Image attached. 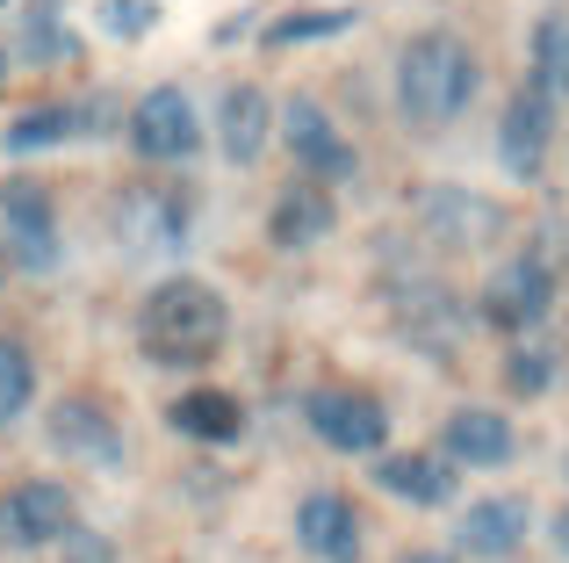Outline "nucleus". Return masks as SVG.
<instances>
[{"instance_id": "nucleus-8", "label": "nucleus", "mask_w": 569, "mask_h": 563, "mask_svg": "<svg viewBox=\"0 0 569 563\" xmlns=\"http://www.w3.org/2000/svg\"><path fill=\"white\" fill-rule=\"evenodd\" d=\"M548 304H556V275H548V260H541V254L505 260V268L490 275V289H483L490 325H505V333H527V325H541V318H548Z\"/></svg>"}, {"instance_id": "nucleus-10", "label": "nucleus", "mask_w": 569, "mask_h": 563, "mask_svg": "<svg viewBox=\"0 0 569 563\" xmlns=\"http://www.w3.org/2000/svg\"><path fill=\"white\" fill-rule=\"evenodd\" d=\"M51 448L66 463H94V470H123V426L109 419L101 397H66L51 412Z\"/></svg>"}, {"instance_id": "nucleus-5", "label": "nucleus", "mask_w": 569, "mask_h": 563, "mask_svg": "<svg viewBox=\"0 0 569 563\" xmlns=\"http://www.w3.org/2000/svg\"><path fill=\"white\" fill-rule=\"evenodd\" d=\"M130 145L144 159H194L202 152V116H194L188 87H152V95L130 109Z\"/></svg>"}, {"instance_id": "nucleus-19", "label": "nucleus", "mask_w": 569, "mask_h": 563, "mask_svg": "<svg viewBox=\"0 0 569 563\" xmlns=\"http://www.w3.org/2000/svg\"><path fill=\"white\" fill-rule=\"evenodd\" d=\"M167 419L181 426V434H194V441H238V434H246V405L223 397V391H188Z\"/></svg>"}, {"instance_id": "nucleus-21", "label": "nucleus", "mask_w": 569, "mask_h": 563, "mask_svg": "<svg viewBox=\"0 0 569 563\" xmlns=\"http://www.w3.org/2000/svg\"><path fill=\"white\" fill-rule=\"evenodd\" d=\"M37 397V362H29L22 339H0V426H14Z\"/></svg>"}, {"instance_id": "nucleus-24", "label": "nucleus", "mask_w": 569, "mask_h": 563, "mask_svg": "<svg viewBox=\"0 0 569 563\" xmlns=\"http://www.w3.org/2000/svg\"><path fill=\"white\" fill-rule=\"evenodd\" d=\"M159 22V0H101V29L109 37H144Z\"/></svg>"}, {"instance_id": "nucleus-17", "label": "nucleus", "mask_w": 569, "mask_h": 563, "mask_svg": "<svg viewBox=\"0 0 569 563\" xmlns=\"http://www.w3.org/2000/svg\"><path fill=\"white\" fill-rule=\"evenodd\" d=\"M376 484L411 498V506H447L455 498V463H440V455H382Z\"/></svg>"}, {"instance_id": "nucleus-11", "label": "nucleus", "mask_w": 569, "mask_h": 563, "mask_svg": "<svg viewBox=\"0 0 569 563\" xmlns=\"http://www.w3.org/2000/svg\"><path fill=\"white\" fill-rule=\"evenodd\" d=\"M548 138H556V101H548L541 87H519L512 109L498 116V159H505V174L533 181L541 159H548Z\"/></svg>"}, {"instance_id": "nucleus-16", "label": "nucleus", "mask_w": 569, "mask_h": 563, "mask_svg": "<svg viewBox=\"0 0 569 563\" xmlns=\"http://www.w3.org/2000/svg\"><path fill=\"white\" fill-rule=\"evenodd\" d=\"M325 231H332V196H325L318 181L281 188L274 217H267V239H274V246H318Z\"/></svg>"}, {"instance_id": "nucleus-1", "label": "nucleus", "mask_w": 569, "mask_h": 563, "mask_svg": "<svg viewBox=\"0 0 569 563\" xmlns=\"http://www.w3.org/2000/svg\"><path fill=\"white\" fill-rule=\"evenodd\" d=\"M476 51L461 37H447V29H426V37H411L397 51V109L411 116L418 130H440L455 124L461 109L476 101Z\"/></svg>"}, {"instance_id": "nucleus-3", "label": "nucleus", "mask_w": 569, "mask_h": 563, "mask_svg": "<svg viewBox=\"0 0 569 563\" xmlns=\"http://www.w3.org/2000/svg\"><path fill=\"white\" fill-rule=\"evenodd\" d=\"M72 521H80V506H72V492L66 484H51V477H29V484H14L8 498H0V550H51V542H66L72 535Z\"/></svg>"}, {"instance_id": "nucleus-25", "label": "nucleus", "mask_w": 569, "mask_h": 563, "mask_svg": "<svg viewBox=\"0 0 569 563\" xmlns=\"http://www.w3.org/2000/svg\"><path fill=\"white\" fill-rule=\"evenodd\" d=\"M548 376H556V347H519L512 354V383L519 391H541Z\"/></svg>"}, {"instance_id": "nucleus-23", "label": "nucleus", "mask_w": 569, "mask_h": 563, "mask_svg": "<svg viewBox=\"0 0 569 563\" xmlns=\"http://www.w3.org/2000/svg\"><path fill=\"white\" fill-rule=\"evenodd\" d=\"M339 29H353V8H310V14H281V22H267V43H318V37H339Z\"/></svg>"}, {"instance_id": "nucleus-6", "label": "nucleus", "mask_w": 569, "mask_h": 563, "mask_svg": "<svg viewBox=\"0 0 569 563\" xmlns=\"http://www.w3.org/2000/svg\"><path fill=\"white\" fill-rule=\"evenodd\" d=\"M303 412L318 426V441L339 455H382V441H389V412L368 391H318Z\"/></svg>"}, {"instance_id": "nucleus-22", "label": "nucleus", "mask_w": 569, "mask_h": 563, "mask_svg": "<svg viewBox=\"0 0 569 563\" xmlns=\"http://www.w3.org/2000/svg\"><path fill=\"white\" fill-rule=\"evenodd\" d=\"M72 130H80V116L72 109H29V116H14L8 124V152L22 159V152H51V145H66Z\"/></svg>"}, {"instance_id": "nucleus-2", "label": "nucleus", "mask_w": 569, "mask_h": 563, "mask_svg": "<svg viewBox=\"0 0 569 563\" xmlns=\"http://www.w3.org/2000/svg\"><path fill=\"white\" fill-rule=\"evenodd\" d=\"M231 333V310L202 275H167L138 310V339L152 362H209Z\"/></svg>"}, {"instance_id": "nucleus-26", "label": "nucleus", "mask_w": 569, "mask_h": 563, "mask_svg": "<svg viewBox=\"0 0 569 563\" xmlns=\"http://www.w3.org/2000/svg\"><path fill=\"white\" fill-rule=\"evenodd\" d=\"M397 563H455L447 550H411V556H397Z\"/></svg>"}, {"instance_id": "nucleus-27", "label": "nucleus", "mask_w": 569, "mask_h": 563, "mask_svg": "<svg viewBox=\"0 0 569 563\" xmlns=\"http://www.w3.org/2000/svg\"><path fill=\"white\" fill-rule=\"evenodd\" d=\"M556 550H562V556H569V506H562V513H556Z\"/></svg>"}, {"instance_id": "nucleus-9", "label": "nucleus", "mask_w": 569, "mask_h": 563, "mask_svg": "<svg viewBox=\"0 0 569 563\" xmlns=\"http://www.w3.org/2000/svg\"><path fill=\"white\" fill-rule=\"evenodd\" d=\"M116 239H123V254H173L188 239V196H173V188H130L116 203Z\"/></svg>"}, {"instance_id": "nucleus-7", "label": "nucleus", "mask_w": 569, "mask_h": 563, "mask_svg": "<svg viewBox=\"0 0 569 563\" xmlns=\"http://www.w3.org/2000/svg\"><path fill=\"white\" fill-rule=\"evenodd\" d=\"M281 138H289L296 167H303L318 188H325V181H347V174H353V145L339 138V124H332V116H325L310 95H296L289 109H281Z\"/></svg>"}, {"instance_id": "nucleus-20", "label": "nucleus", "mask_w": 569, "mask_h": 563, "mask_svg": "<svg viewBox=\"0 0 569 563\" xmlns=\"http://www.w3.org/2000/svg\"><path fill=\"white\" fill-rule=\"evenodd\" d=\"M533 87H541L548 101L569 95V8L533 22Z\"/></svg>"}, {"instance_id": "nucleus-14", "label": "nucleus", "mask_w": 569, "mask_h": 563, "mask_svg": "<svg viewBox=\"0 0 569 563\" xmlns=\"http://www.w3.org/2000/svg\"><path fill=\"white\" fill-rule=\"evenodd\" d=\"M267 138H274V101H267L252 80L231 87V95L217 101V145H223V159L252 167V159L267 152Z\"/></svg>"}, {"instance_id": "nucleus-4", "label": "nucleus", "mask_w": 569, "mask_h": 563, "mask_svg": "<svg viewBox=\"0 0 569 563\" xmlns=\"http://www.w3.org/2000/svg\"><path fill=\"white\" fill-rule=\"evenodd\" d=\"M0 246L37 275L58 260V203H51V188L29 181V174L0 181Z\"/></svg>"}, {"instance_id": "nucleus-12", "label": "nucleus", "mask_w": 569, "mask_h": 563, "mask_svg": "<svg viewBox=\"0 0 569 563\" xmlns=\"http://www.w3.org/2000/svg\"><path fill=\"white\" fill-rule=\"evenodd\" d=\"M296 542L318 563H353L361 556V513H353V498L347 492H310L296 506Z\"/></svg>"}, {"instance_id": "nucleus-13", "label": "nucleus", "mask_w": 569, "mask_h": 563, "mask_svg": "<svg viewBox=\"0 0 569 563\" xmlns=\"http://www.w3.org/2000/svg\"><path fill=\"white\" fill-rule=\"evenodd\" d=\"M440 448H447V463L498 470V463H512V419L490 412V405H461L455 419L440 426Z\"/></svg>"}, {"instance_id": "nucleus-18", "label": "nucleus", "mask_w": 569, "mask_h": 563, "mask_svg": "<svg viewBox=\"0 0 569 563\" xmlns=\"http://www.w3.org/2000/svg\"><path fill=\"white\" fill-rule=\"evenodd\" d=\"M418 217H426V231H432V239H447V246H476V239L498 231V210H490L483 196H461V188L426 196V203H418Z\"/></svg>"}, {"instance_id": "nucleus-15", "label": "nucleus", "mask_w": 569, "mask_h": 563, "mask_svg": "<svg viewBox=\"0 0 569 563\" xmlns=\"http://www.w3.org/2000/svg\"><path fill=\"white\" fill-rule=\"evenodd\" d=\"M527 498H476L469 513L455 521V535H461V550L469 556H512L519 542H527Z\"/></svg>"}, {"instance_id": "nucleus-29", "label": "nucleus", "mask_w": 569, "mask_h": 563, "mask_svg": "<svg viewBox=\"0 0 569 563\" xmlns=\"http://www.w3.org/2000/svg\"><path fill=\"white\" fill-rule=\"evenodd\" d=\"M0 8H8V0H0Z\"/></svg>"}, {"instance_id": "nucleus-28", "label": "nucleus", "mask_w": 569, "mask_h": 563, "mask_svg": "<svg viewBox=\"0 0 569 563\" xmlns=\"http://www.w3.org/2000/svg\"><path fill=\"white\" fill-rule=\"evenodd\" d=\"M80 563H109V556H101V542H87V550H80Z\"/></svg>"}]
</instances>
